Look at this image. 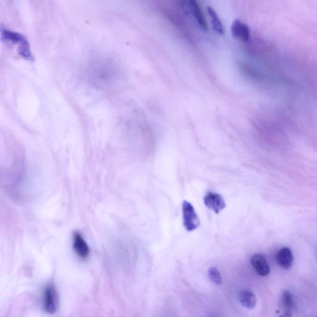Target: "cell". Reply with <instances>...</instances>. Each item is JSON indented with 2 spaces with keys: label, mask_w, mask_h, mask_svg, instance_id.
I'll list each match as a JSON object with an SVG mask.
<instances>
[{
  "label": "cell",
  "mask_w": 317,
  "mask_h": 317,
  "mask_svg": "<svg viewBox=\"0 0 317 317\" xmlns=\"http://www.w3.org/2000/svg\"><path fill=\"white\" fill-rule=\"evenodd\" d=\"M252 267L261 276H267L269 275L270 268L267 261L261 254H256L251 258Z\"/></svg>",
  "instance_id": "ba28073f"
},
{
  "label": "cell",
  "mask_w": 317,
  "mask_h": 317,
  "mask_svg": "<svg viewBox=\"0 0 317 317\" xmlns=\"http://www.w3.org/2000/svg\"><path fill=\"white\" fill-rule=\"evenodd\" d=\"M240 302L246 309H254L256 305V296L251 291H242L240 295Z\"/></svg>",
  "instance_id": "7c38bea8"
},
{
  "label": "cell",
  "mask_w": 317,
  "mask_h": 317,
  "mask_svg": "<svg viewBox=\"0 0 317 317\" xmlns=\"http://www.w3.org/2000/svg\"><path fill=\"white\" fill-rule=\"evenodd\" d=\"M73 245L79 258L85 260L89 257L90 249L80 232H75L73 235Z\"/></svg>",
  "instance_id": "8992f818"
},
{
  "label": "cell",
  "mask_w": 317,
  "mask_h": 317,
  "mask_svg": "<svg viewBox=\"0 0 317 317\" xmlns=\"http://www.w3.org/2000/svg\"><path fill=\"white\" fill-rule=\"evenodd\" d=\"M278 265L284 269L288 270L293 266L294 256L292 251L288 247H283L279 250L276 255Z\"/></svg>",
  "instance_id": "9c48e42d"
},
{
  "label": "cell",
  "mask_w": 317,
  "mask_h": 317,
  "mask_svg": "<svg viewBox=\"0 0 317 317\" xmlns=\"http://www.w3.org/2000/svg\"><path fill=\"white\" fill-rule=\"evenodd\" d=\"M184 225L187 231H193L200 226V221L193 206L189 201H184L182 205Z\"/></svg>",
  "instance_id": "277c9868"
},
{
  "label": "cell",
  "mask_w": 317,
  "mask_h": 317,
  "mask_svg": "<svg viewBox=\"0 0 317 317\" xmlns=\"http://www.w3.org/2000/svg\"><path fill=\"white\" fill-rule=\"evenodd\" d=\"M208 275H209L210 279L211 280L212 283L217 284V285H220L223 283V279H222L221 274L216 268H211L208 272Z\"/></svg>",
  "instance_id": "5bb4252c"
},
{
  "label": "cell",
  "mask_w": 317,
  "mask_h": 317,
  "mask_svg": "<svg viewBox=\"0 0 317 317\" xmlns=\"http://www.w3.org/2000/svg\"><path fill=\"white\" fill-rule=\"evenodd\" d=\"M231 31L233 38L242 42H247L251 38L249 27L240 20H236L232 22Z\"/></svg>",
  "instance_id": "5b68a950"
},
{
  "label": "cell",
  "mask_w": 317,
  "mask_h": 317,
  "mask_svg": "<svg viewBox=\"0 0 317 317\" xmlns=\"http://www.w3.org/2000/svg\"><path fill=\"white\" fill-rule=\"evenodd\" d=\"M192 12H193L194 17H195L196 21L200 25L201 29L207 31L208 26L203 11L201 10L200 5H199L197 0H189Z\"/></svg>",
  "instance_id": "30bf717a"
},
{
  "label": "cell",
  "mask_w": 317,
  "mask_h": 317,
  "mask_svg": "<svg viewBox=\"0 0 317 317\" xmlns=\"http://www.w3.org/2000/svg\"><path fill=\"white\" fill-rule=\"evenodd\" d=\"M208 15H209L211 21L212 28L219 34H224V28L223 22L217 15L216 11L211 6L207 7Z\"/></svg>",
  "instance_id": "4fadbf2b"
},
{
  "label": "cell",
  "mask_w": 317,
  "mask_h": 317,
  "mask_svg": "<svg viewBox=\"0 0 317 317\" xmlns=\"http://www.w3.org/2000/svg\"><path fill=\"white\" fill-rule=\"evenodd\" d=\"M90 73L89 80L96 86L110 88L117 84V71L113 66H98Z\"/></svg>",
  "instance_id": "6da1fadb"
},
{
  "label": "cell",
  "mask_w": 317,
  "mask_h": 317,
  "mask_svg": "<svg viewBox=\"0 0 317 317\" xmlns=\"http://www.w3.org/2000/svg\"><path fill=\"white\" fill-rule=\"evenodd\" d=\"M294 302L292 295L288 291H284L281 293L280 299V306L284 312L283 316L290 317L293 309Z\"/></svg>",
  "instance_id": "8fae6325"
},
{
  "label": "cell",
  "mask_w": 317,
  "mask_h": 317,
  "mask_svg": "<svg viewBox=\"0 0 317 317\" xmlns=\"http://www.w3.org/2000/svg\"><path fill=\"white\" fill-rule=\"evenodd\" d=\"M59 298L54 284H48L44 289L42 296V306L46 313L54 314L59 309Z\"/></svg>",
  "instance_id": "3957f363"
},
{
  "label": "cell",
  "mask_w": 317,
  "mask_h": 317,
  "mask_svg": "<svg viewBox=\"0 0 317 317\" xmlns=\"http://www.w3.org/2000/svg\"><path fill=\"white\" fill-rule=\"evenodd\" d=\"M205 204L209 209L218 214L226 208V203L221 195L213 192H208L204 198Z\"/></svg>",
  "instance_id": "52a82bcc"
},
{
  "label": "cell",
  "mask_w": 317,
  "mask_h": 317,
  "mask_svg": "<svg viewBox=\"0 0 317 317\" xmlns=\"http://www.w3.org/2000/svg\"><path fill=\"white\" fill-rule=\"evenodd\" d=\"M1 38L8 42L17 46L20 55L24 60L33 61L31 47L28 41L24 35L19 33L6 27H2L1 30Z\"/></svg>",
  "instance_id": "7a4b0ae2"
}]
</instances>
